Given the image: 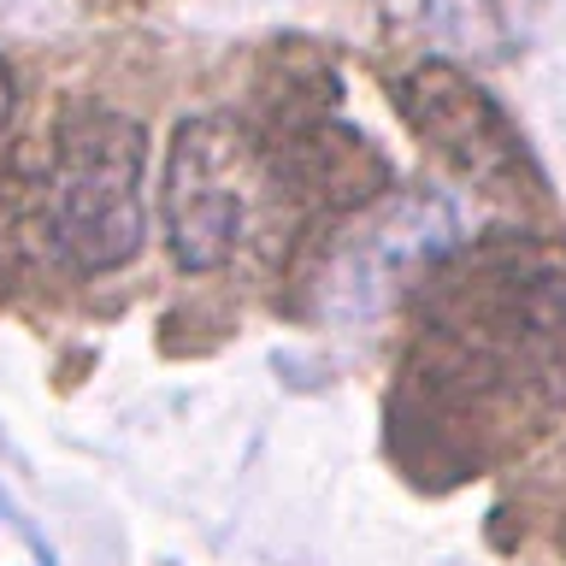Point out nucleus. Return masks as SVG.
<instances>
[{
  "mask_svg": "<svg viewBox=\"0 0 566 566\" xmlns=\"http://www.w3.org/2000/svg\"><path fill=\"white\" fill-rule=\"evenodd\" d=\"M389 454L431 490L484 478L566 419V237H460L407 295Z\"/></svg>",
  "mask_w": 566,
  "mask_h": 566,
  "instance_id": "obj_1",
  "label": "nucleus"
},
{
  "mask_svg": "<svg viewBox=\"0 0 566 566\" xmlns=\"http://www.w3.org/2000/svg\"><path fill=\"white\" fill-rule=\"evenodd\" d=\"M148 130L118 106H71L53 124L42 177V230L53 265L77 277L124 272L148 242Z\"/></svg>",
  "mask_w": 566,
  "mask_h": 566,
  "instance_id": "obj_2",
  "label": "nucleus"
},
{
  "mask_svg": "<svg viewBox=\"0 0 566 566\" xmlns=\"http://www.w3.org/2000/svg\"><path fill=\"white\" fill-rule=\"evenodd\" d=\"M460 237H467L460 207L442 189L378 195L348 219L307 230L295 242V265L283 283L307 295L295 313L336 318V325H371V318L396 313Z\"/></svg>",
  "mask_w": 566,
  "mask_h": 566,
  "instance_id": "obj_3",
  "label": "nucleus"
},
{
  "mask_svg": "<svg viewBox=\"0 0 566 566\" xmlns=\"http://www.w3.org/2000/svg\"><path fill=\"white\" fill-rule=\"evenodd\" d=\"M159 212L184 272H224L260 242H301L260 130L224 113L177 124Z\"/></svg>",
  "mask_w": 566,
  "mask_h": 566,
  "instance_id": "obj_4",
  "label": "nucleus"
},
{
  "mask_svg": "<svg viewBox=\"0 0 566 566\" xmlns=\"http://www.w3.org/2000/svg\"><path fill=\"white\" fill-rule=\"evenodd\" d=\"M396 113L407 118L424 148L449 166L460 184H472L490 201L507 207H548V184L531 159L520 124L507 118V106L472 77V65L454 60H419L407 77L396 83Z\"/></svg>",
  "mask_w": 566,
  "mask_h": 566,
  "instance_id": "obj_5",
  "label": "nucleus"
},
{
  "mask_svg": "<svg viewBox=\"0 0 566 566\" xmlns=\"http://www.w3.org/2000/svg\"><path fill=\"white\" fill-rule=\"evenodd\" d=\"M424 35L454 65H502L531 42L537 0H419Z\"/></svg>",
  "mask_w": 566,
  "mask_h": 566,
  "instance_id": "obj_6",
  "label": "nucleus"
},
{
  "mask_svg": "<svg viewBox=\"0 0 566 566\" xmlns=\"http://www.w3.org/2000/svg\"><path fill=\"white\" fill-rule=\"evenodd\" d=\"M0 566H53V543L12 507L7 490H0Z\"/></svg>",
  "mask_w": 566,
  "mask_h": 566,
  "instance_id": "obj_7",
  "label": "nucleus"
},
{
  "mask_svg": "<svg viewBox=\"0 0 566 566\" xmlns=\"http://www.w3.org/2000/svg\"><path fill=\"white\" fill-rule=\"evenodd\" d=\"M12 113H18V77H12V65L0 60V130L12 124Z\"/></svg>",
  "mask_w": 566,
  "mask_h": 566,
  "instance_id": "obj_8",
  "label": "nucleus"
}]
</instances>
